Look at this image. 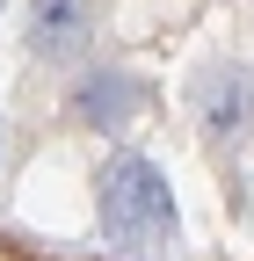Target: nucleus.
I'll list each match as a JSON object with an SVG mask.
<instances>
[{
	"label": "nucleus",
	"mask_w": 254,
	"mask_h": 261,
	"mask_svg": "<svg viewBox=\"0 0 254 261\" xmlns=\"http://www.w3.org/2000/svg\"><path fill=\"white\" fill-rule=\"evenodd\" d=\"M94 225L102 240L131 261H153L182 240V211H174V189L167 174L153 167L145 152H109L102 174H94Z\"/></svg>",
	"instance_id": "obj_1"
},
{
	"label": "nucleus",
	"mask_w": 254,
	"mask_h": 261,
	"mask_svg": "<svg viewBox=\"0 0 254 261\" xmlns=\"http://www.w3.org/2000/svg\"><path fill=\"white\" fill-rule=\"evenodd\" d=\"M189 109H196V123H204V138H218V145H233L240 130L254 123V73L247 65H204L196 73V87H189Z\"/></svg>",
	"instance_id": "obj_2"
},
{
	"label": "nucleus",
	"mask_w": 254,
	"mask_h": 261,
	"mask_svg": "<svg viewBox=\"0 0 254 261\" xmlns=\"http://www.w3.org/2000/svg\"><path fill=\"white\" fill-rule=\"evenodd\" d=\"M94 37V0H29V51L66 65Z\"/></svg>",
	"instance_id": "obj_3"
},
{
	"label": "nucleus",
	"mask_w": 254,
	"mask_h": 261,
	"mask_svg": "<svg viewBox=\"0 0 254 261\" xmlns=\"http://www.w3.org/2000/svg\"><path fill=\"white\" fill-rule=\"evenodd\" d=\"M138 109H145V87H138L131 73H87V80L73 87V116H80L87 130H109V138H116Z\"/></svg>",
	"instance_id": "obj_4"
},
{
	"label": "nucleus",
	"mask_w": 254,
	"mask_h": 261,
	"mask_svg": "<svg viewBox=\"0 0 254 261\" xmlns=\"http://www.w3.org/2000/svg\"><path fill=\"white\" fill-rule=\"evenodd\" d=\"M0 138H8V123H0Z\"/></svg>",
	"instance_id": "obj_5"
},
{
	"label": "nucleus",
	"mask_w": 254,
	"mask_h": 261,
	"mask_svg": "<svg viewBox=\"0 0 254 261\" xmlns=\"http://www.w3.org/2000/svg\"><path fill=\"white\" fill-rule=\"evenodd\" d=\"M0 8H8V0H0Z\"/></svg>",
	"instance_id": "obj_6"
}]
</instances>
